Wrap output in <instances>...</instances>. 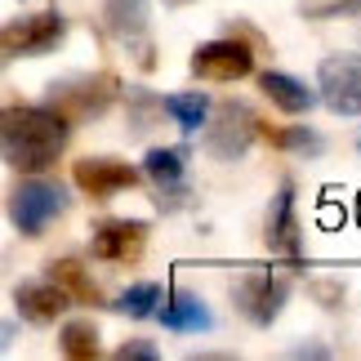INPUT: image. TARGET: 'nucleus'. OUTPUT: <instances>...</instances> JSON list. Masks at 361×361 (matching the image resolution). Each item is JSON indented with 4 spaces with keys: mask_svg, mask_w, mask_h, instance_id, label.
Instances as JSON below:
<instances>
[{
    "mask_svg": "<svg viewBox=\"0 0 361 361\" xmlns=\"http://www.w3.org/2000/svg\"><path fill=\"white\" fill-rule=\"evenodd\" d=\"M250 72H255V49H250L245 40H237V36L210 40V45H201L192 54V76H201V80L228 85V80H241Z\"/></svg>",
    "mask_w": 361,
    "mask_h": 361,
    "instance_id": "9",
    "label": "nucleus"
},
{
    "mask_svg": "<svg viewBox=\"0 0 361 361\" xmlns=\"http://www.w3.org/2000/svg\"><path fill=\"white\" fill-rule=\"evenodd\" d=\"M5 210H9V224L18 228L23 237H40L54 219L67 214V192L59 183H49V178H23V183L9 192Z\"/></svg>",
    "mask_w": 361,
    "mask_h": 361,
    "instance_id": "4",
    "label": "nucleus"
},
{
    "mask_svg": "<svg viewBox=\"0 0 361 361\" xmlns=\"http://www.w3.org/2000/svg\"><path fill=\"white\" fill-rule=\"evenodd\" d=\"M90 250L103 263H138L147 250V224L143 219H103L90 237Z\"/></svg>",
    "mask_w": 361,
    "mask_h": 361,
    "instance_id": "11",
    "label": "nucleus"
},
{
    "mask_svg": "<svg viewBox=\"0 0 361 361\" xmlns=\"http://www.w3.org/2000/svg\"><path fill=\"white\" fill-rule=\"evenodd\" d=\"M161 112H170L183 134H197L210 116V99L205 94H170V99H161Z\"/></svg>",
    "mask_w": 361,
    "mask_h": 361,
    "instance_id": "19",
    "label": "nucleus"
},
{
    "mask_svg": "<svg viewBox=\"0 0 361 361\" xmlns=\"http://www.w3.org/2000/svg\"><path fill=\"white\" fill-rule=\"evenodd\" d=\"M157 116H161V99L147 90H134L130 94V134H147L157 125Z\"/></svg>",
    "mask_w": 361,
    "mask_h": 361,
    "instance_id": "22",
    "label": "nucleus"
},
{
    "mask_svg": "<svg viewBox=\"0 0 361 361\" xmlns=\"http://www.w3.org/2000/svg\"><path fill=\"white\" fill-rule=\"evenodd\" d=\"M228 36L245 40V45L255 49V54H268V40H263V36H259V32H255V27H250V23H241V18H232V23H228Z\"/></svg>",
    "mask_w": 361,
    "mask_h": 361,
    "instance_id": "25",
    "label": "nucleus"
},
{
    "mask_svg": "<svg viewBox=\"0 0 361 361\" xmlns=\"http://www.w3.org/2000/svg\"><path fill=\"white\" fill-rule=\"evenodd\" d=\"M263 241H268L272 255H281L290 263L303 259V228H299V214H295V183L276 188V197L268 205V224H263Z\"/></svg>",
    "mask_w": 361,
    "mask_h": 361,
    "instance_id": "10",
    "label": "nucleus"
},
{
    "mask_svg": "<svg viewBox=\"0 0 361 361\" xmlns=\"http://www.w3.org/2000/svg\"><path fill=\"white\" fill-rule=\"evenodd\" d=\"M255 138H259V116L250 112L245 103L224 99V103H214V107H210V116H205L201 147L210 152L214 161H241Z\"/></svg>",
    "mask_w": 361,
    "mask_h": 361,
    "instance_id": "3",
    "label": "nucleus"
},
{
    "mask_svg": "<svg viewBox=\"0 0 361 361\" xmlns=\"http://www.w3.org/2000/svg\"><path fill=\"white\" fill-rule=\"evenodd\" d=\"M157 343H147V339H125L121 348H116V361H157Z\"/></svg>",
    "mask_w": 361,
    "mask_h": 361,
    "instance_id": "24",
    "label": "nucleus"
},
{
    "mask_svg": "<svg viewBox=\"0 0 361 361\" xmlns=\"http://www.w3.org/2000/svg\"><path fill=\"white\" fill-rule=\"evenodd\" d=\"M13 303H18V317H23V322L49 326V322H59V317H63L67 295L45 276V281H23L18 290H13Z\"/></svg>",
    "mask_w": 361,
    "mask_h": 361,
    "instance_id": "13",
    "label": "nucleus"
},
{
    "mask_svg": "<svg viewBox=\"0 0 361 361\" xmlns=\"http://www.w3.org/2000/svg\"><path fill=\"white\" fill-rule=\"evenodd\" d=\"M157 312H161L165 330H210V326H214V317H210V308H205V299L192 295V290H174V295L165 299V308H157Z\"/></svg>",
    "mask_w": 361,
    "mask_h": 361,
    "instance_id": "16",
    "label": "nucleus"
},
{
    "mask_svg": "<svg viewBox=\"0 0 361 361\" xmlns=\"http://www.w3.org/2000/svg\"><path fill=\"white\" fill-rule=\"evenodd\" d=\"M103 23L121 45H130L138 54L143 72L157 67V45L147 36V0H103Z\"/></svg>",
    "mask_w": 361,
    "mask_h": 361,
    "instance_id": "8",
    "label": "nucleus"
},
{
    "mask_svg": "<svg viewBox=\"0 0 361 361\" xmlns=\"http://www.w3.org/2000/svg\"><path fill=\"white\" fill-rule=\"evenodd\" d=\"M259 90L272 99V107H281V112H290V116H303L317 103V90H308L303 80H295L290 72H263Z\"/></svg>",
    "mask_w": 361,
    "mask_h": 361,
    "instance_id": "15",
    "label": "nucleus"
},
{
    "mask_svg": "<svg viewBox=\"0 0 361 361\" xmlns=\"http://www.w3.org/2000/svg\"><path fill=\"white\" fill-rule=\"evenodd\" d=\"M259 138L268 147H281V152H322L326 138L308 130V125H263L259 121Z\"/></svg>",
    "mask_w": 361,
    "mask_h": 361,
    "instance_id": "17",
    "label": "nucleus"
},
{
    "mask_svg": "<svg viewBox=\"0 0 361 361\" xmlns=\"http://www.w3.org/2000/svg\"><path fill=\"white\" fill-rule=\"evenodd\" d=\"M165 5H192V0H165Z\"/></svg>",
    "mask_w": 361,
    "mask_h": 361,
    "instance_id": "29",
    "label": "nucleus"
},
{
    "mask_svg": "<svg viewBox=\"0 0 361 361\" xmlns=\"http://www.w3.org/2000/svg\"><path fill=\"white\" fill-rule=\"evenodd\" d=\"M157 303H161V286H157V281H138V286L125 290V295L112 303V308L125 312V317H134V322H143V317L157 312Z\"/></svg>",
    "mask_w": 361,
    "mask_h": 361,
    "instance_id": "21",
    "label": "nucleus"
},
{
    "mask_svg": "<svg viewBox=\"0 0 361 361\" xmlns=\"http://www.w3.org/2000/svg\"><path fill=\"white\" fill-rule=\"evenodd\" d=\"M116 99H121V80H116L112 72H85V76L54 80L49 94H45V103H49L59 116H67L72 125H76V121L103 116Z\"/></svg>",
    "mask_w": 361,
    "mask_h": 361,
    "instance_id": "2",
    "label": "nucleus"
},
{
    "mask_svg": "<svg viewBox=\"0 0 361 361\" xmlns=\"http://www.w3.org/2000/svg\"><path fill=\"white\" fill-rule=\"evenodd\" d=\"M72 178H76V188L85 192V197L107 201V197H116V192L134 188L138 183V170H134V165H125V161H116V157H85V161L72 165Z\"/></svg>",
    "mask_w": 361,
    "mask_h": 361,
    "instance_id": "12",
    "label": "nucleus"
},
{
    "mask_svg": "<svg viewBox=\"0 0 361 361\" xmlns=\"http://www.w3.org/2000/svg\"><path fill=\"white\" fill-rule=\"evenodd\" d=\"M290 357H330V348H322V343H299Z\"/></svg>",
    "mask_w": 361,
    "mask_h": 361,
    "instance_id": "27",
    "label": "nucleus"
},
{
    "mask_svg": "<svg viewBox=\"0 0 361 361\" xmlns=\"http://www.w3.org/2000/svg\"><path fill=\"white\" fill-rule=\"evenodd\" d=\"M299 13L308 23H326V18H343V13H361V0H299Z\"/></svg>",
    "mask_w": 361,
    "mask_h": 361,
    "instance_id": "23",
    "label": "nucleus"
},
{
    "mask_svg": "<svg viewBox=\"0 0 361 361\" xmlns=\"http://www.w3.org/2000/svg\"><path fill=\"white\" fill-rule=\"evenodd\" d=\"M183 165H188V147H152L143 161V174L157 188H174L183 183Z\"/></svg>",
    "mask_w": 361,
    "mask_h": 361,
    "instance_id": "18",
    "label": "nucleus"
},
{
    "mask_svg": "<svg viewBox=\"0 0 361 361\" xmlns=\"http://www.w3.org/2000/svg\"><path fill=\"white\" fill-rule=\"evenodd\" d=\"M72 138V121L59 116L49 103L27 107V103H5L0 107V161L23 174H45L59 165Z\"/></svg>",
    "mask_w": 361,
    "mask_h": 361,
    "instance_id": "1",
    "label": "nucleus"
},
{
    "mask_svg": "<svg viewBox=\"0 0 361 361\" xmlns=\"http://www.w3.org/2000/svg\"><path fill=\"white\" fill-rule=\"evenodd\" d=\"M286 299H290V281L276 276V272H245L237 281V290H232L237 312L245 322H255V326H272L276 317H281Z\"/></svg>",
    "mask_w": 361,
    "mask_h": 361,
    "instance_id": "7",
    "label": "nucleus"
},
{
    "mask_svg": "<svg viewBox=\"0 0 361 361\" xmlns=\"http://www.w3.org/2000/svg\"><path fill=\"white\" fill-rule=\"evenodd\" d=\"M317 99L335 116L361 112V59L357 54H330L317 67Z\"/></svg>",
    "mask_w": 361,
    "mask_h": 361,
    "instance_id": "5",
    "label": "nucleus"
},
{
    "mask_svg": "<svg viewBox=\"0 0 361 361\" xmlns=\"http://www.w3.org/2000/svg\"><path fill=\"white\" fill-rule=\"evenodd\" d=\"M49 281L67 295V303H80V308H99V303H103L99 281L85 272V263H80V259H54L49 263Z\"/></svg>",
    "mask_w": 361,
    "mask_h": 361,
    "instance_id": "14",
    "label": "nucleus"
},
{
    "mask_svg": "<svg viewBox=\"0 0 361 361\" xmlns=\"http://www.w3.org/2000/svg\"><path fill=\"white\" fill-rule=\"evenodd\" d=\"M13 343V322H0V353Z\"/></svg>",
    "mask_w": 361,
    "mask_h": 361,
    "instance_id": "28",
    "label": "nucleus"
},
{
    "mask_svg": "<svg viewBox=\"0 0 361 361\" xmlns=\"http://www.w3.org/2000/svg\"><path fill=\"white\" fill-rule=\"evenodd\" d=\"M308 290H312L317 299H322V308H339V303H343V290H339L335 281H312Z\"/></svg>",
    "mask_w": 361,
    "mask_h": 361,
    "instance_id": "26",
    "label": "nucleus"
},
{
    "mask_svg": "<svg viewBox=\"0 0 361 361\" xmlns=\"http://www.w3.org/2000/svg\"><path fill=\"white\" fill-rule=\"evenodd\" d=\"M63 36H67V18L59 9H40V13L13 18L5 32H0V45H5V54H13V59H36V54H49Z\"/></svg>",
    "mask_w": 361,
    "mask_h": 361,
    "instance_id": "6",
    "label": "nucleus"
},
{
    "mask_svg": "<svg viewBox=\"0 0 361 361\" xmlns=\"http://www.w3.org/2000/svg\"><path fill=\"white\" fill-rule=\"evenodd\" d=\"M59 348L72 361H94L99 357V326L94 322H67L63 335H59Z\"/></svg>",
    "mask_w": 361,
    "mask_h": 361,
    "instance_id": "20",
    "label": "nucleus"
}]
</instances>
